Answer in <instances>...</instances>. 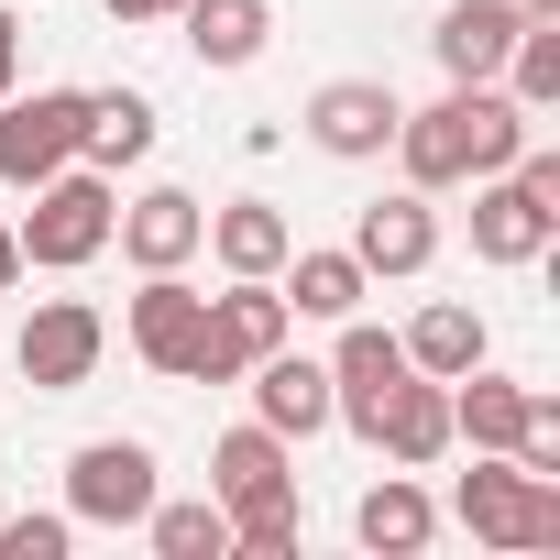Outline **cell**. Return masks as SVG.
I'll use <instances>...</instances> for the list:
<instances>
[{"label":"cell","instance_id":"23","mask_svg":"<svg viewBox=\"0 0 560 560\" xmlns=\"http://www.w3.org/2000/svg\"><path fill=\"white\" fill-rule=\"evenodd\" d=\"M363 287H374V275H363L352 253H298L287 308H298V319H352V308H363Z\"/></svg>","mask_w":560,"mask_h":560},{"label":"cell","instance_id":"30","mask_svg":"<svg viewBox=\"0 0 560 560\" xmlns=\"http://www.w3.org/2000/svg\"><path fill=\"white\" fill-rule=\"evenodd\" d=\"M0 100H12V12H0Z\"/></svg>","mask_w":560,"mask_h":560},{"label":"cell","instance_id":"16","mask_svg":"<svg viewBox=\"0 0 560 560\" xmlns=\"http://www.w3.org/2000/svg\"><path fill=\"white\" fill-rule=\"evenodd\" d=\"M374 451L440 462V451H451V385H440V374H407V385L385 396V418H374Z\"/></svg>","mask_w":560,"mask_h":560},{"label":"cell","instance_id":"9","mask_svg":"<svg viewBox=\"0 0 560 560\" xmlns=\"http://www.w3.org/2000/svg\"><path fill=\"white\" fill-rule=\"evenodd\" d=\"M308 132H319V154L363 165V154L396 143V89H374V78H330V89L308 100Z\"/></svg>","mask_w":560,"mask_h":560},{"label":"cell","instance_id":"25","mask_svg":"<svg viewBox=\"0 0 560 560\" xmlns=\"http://www.w3.org/2000/svg\"><path fill=\"white\" fill-rule=\"evenodd\" d=\"M209 483H220V505H231V494H264V483H287V440H275V429H231V440L209 451Z\"/></svg>","mask_w":560,"mask_h":560},{"label":"cell","instance_id":"2","mask_svg":"<svg viewBox=\"0 0 560 560\" xmlns=\"http://www.w3.org/2000/svg\"><path fill=\"white\" fill-rule=\"evenodd\" d=\"M462 527L483 549H560V483L527 472V462H505V451H483L462 472Z\"/></svg>","mask_w":560,"mask_h":560},{"label":"cell","instance_id":"20","mask_svg":"<svg viewBox=\"0 0 560 560\" xmlns=\"http://www.w3.org/2000/svg\"><path fill=\"white\" fill-rule=\"evenodd\" d=\"M407 363L451 385L462 363H483V319H472L462 298H440V308H418V330H407Z\"/></svg>","mask_w":560,"mask_h":560},{"label":"cell","instance_id":"22","mask_svg":"<svg viewBox=\"0 0 560 560\" xmlns=\"http://www.w3.org/2000/svg\"><path fill=\"white\" fill-rule=\"evenodd\" d=\"M209 242H220V264H231V275H275V264L298 253V242H287V220H275L264 198H242V209H220V220H209Z\"/></svg>","mask_w":560,"mask_h":560},{"label":"cell","instance_id":"17","mask_svg":"<svg viewBox=\"0 0 560 560\" xmlns=\"http://www.w3.org/2000/svg\"><path fill=\"white\" fill-rule=\"evenodd\" d=\"M451 385H462V396H451V440H472V451H516V429H527V385H505V374H483V363H462Z\"/></svg>","mask_w":560,"mask_h":560},{"label":"cell","instance_id":"14","mask_svg":"<svg viewBox=\"0 0 560 560\" xmlns=\"http://www.w3.org/2000/svg\"><path fill=\"white\" fill-rule=\"evenodd\" d=\"M253 407H264V429H275V440L330 429V363H298L287 341H275V352L253 363Z\"/></svg>","mask_w":560,"mask_h":560},{"label":"cell","instance_id":"5","mask_svg":"<svg viewBox=\"0 0 560 560\" xmlns=\"http://www.w3.org/2000/svg\"><path fill=\"white\" fill-rule=\"evenodd\" d=\"M67 505H78L89 527H143V516H154V451H143V440H89V451L67 462Z\"/></svg>","mask_w":560,"mask_h":560},{"label":"cell","instance_id":"19","mask_svg":"<svg viewBox=\"0 0 560 560\" xmlns=\"http://www.w3.org/2000/svg\"><path fill=\"white\" fill-rule=\"evenodd\" d=\"M78 154L110 176V165H143L154 154V110L132 100V89H110V100H89V132H78Z\"/></svg>","mask_w":560,"mask_h":560},{"label":"cell","instance_id":"3","mask_svg":"<svg viewBox=\"0 0 560 560\" xmlns=\"http://www.w3.org/2000/svg\"><path fill=\"white\" fill-rule=\"evenodd\" d=\"M110 220H121V209H110V176H100V165H89V176H67V165H56V176L34 187V209H23V231H12V242H23V264L67 275V264H89V253L110 242Z\"/></svg>","mask_w":560,"mask_h":560},{"label":"cell","instance_id":"8","mask_svg":"<svg viewBox=\"0 0 560 560\" xmlns=\"http://www.w3.org/2000/svg\"><path fill=\"white\" fill-rule=\"evenodd\" d=\"M198 341H209V298H198V287H176V264H165V275H143V298H132V352H143L154 374H176V385H187Z\"/></svg>","mask_w":560,"mask_h":560},{"label":"cell","instance_id":"11","mask_svg":"<svg viewBox=\"0 0 560 560\" xmlns=\"http://www.w3.org/2000/svg\"><path fill=\"white\" fill-rule=\"evenodd\" d=\"M549 231H560V220H549L516 176H472V253H483V264H538Z\"/></svg>","mask_w":560,"mask_h":560},{"label":"cell","instance_id":"6","mask_svg":"<svg viewBox=\"0 0 560 560\" xmlns=\"http://www.w3.org/2000/svg\"><path fill=\"white\" fill-rule=\"evenodd\" d=\"M78 132H89V100H78V89L12 100V110H0V176H12V187H45V176L78 154Z\"/></svg>","mask_w":560,"mask_h":560},{"label":"cell","instance_id":"28","mask_svg":"<svg viewBox=\"0 0 560 560\" xmlns=\"http://www.w3.org/2000/svg\"><path fill=\"white\" fill-rule=\"evenodd\" d=\"M0 560H67V516H12L0 527Z\"/></svg>","mask_w":560,"mask_h":560},{"label":"cell","instance_id":"10","mask_svg":"<svg viewBox=\"0 0 560 560\" xmlns=\"http://www.w3.org/2000/svg\"><path fill=\"white\" fill-rule=\"evenodd\" d=\"M418 363H407V341H385V330H341V363H330V418H352L363 440H374V418H385V396L407 385Z\"/></svg>","mask_w":560,"mask_h":560},{"label":"cell","instance_id":"18","mask_svg":"<svg viewBox=\"0 0 560 560\" xmlns=\"http://www.w3.org/2000/svg\"><path fill=\"white\" fill-rule=\"evenodd\" d=\"M176 12H187L198 67H253V56H264V34H275L264 0H176Z\"/></svg>","mask_w":560,"mask_h":560},{"label":"cell","instance_id":"26","mask_svg":"<svg viewBox=\"0 0 560 560\" xmlns=\"http://www.w3.org/2000/svg\"><path fill=\"white\" fill-rule=\"evenodd\" d=\"M505 78H516V110H549L560 100V23H516Z\"/></svg>","mask_w":560,"mask_h":560},{"label":"cell","instance_id":"32","mask_svg":"<svg viewBox=\"0 0 560 560\" xmlns=\"http://www.w3.org/2000/svg\"><path fill=\"white\" fill-rule=\"evenodd\" d=\"M516 12H527V23H560V0H516Z\"/></svg>","mask_w":560,"mask_h":560},{"label":"cell","instance_id":"13","mask_svg":"<svg viewBox=\"0 0 560 560\" xmlns=\"http://www.w3.org/2000/svg\"><path fill=\"white\" fill-rule=\"evenodd\" d=\"M429 253H440L429 187H407V198H374V209H363V231H352V264H363V275H418Z\"/></svg>","mask_w":560,"mask_h":560},{"label":"cell","instance_id":"29","mask_svg":"<svg viewBox=\"0 0 560 560\" xmlns=\"http://www.w3.org/2000/svg\"><path fill=\"white\" fill-rule=\"evenodd\" d=\"M100 12H110V23H165L176 0H100Z\"/></svg>","mask_w":560,"mask_h":560},{"label":"cell","instance_id":"27","mask_svg":"<svg viewBox=\"0 0 560 560\" xmlns=\"http://www.w3.org/2000/svg\"><path fill=\"white\" fill-rule=\"evenodd\" d=\"M143 527H154L165 560H220V549H231V516H220V505H154Z\"/></svg>","mask_w":560,"mask_h":560},{"label":"cell","instance_id":"21","mask_svg":"<svg viewBox=\"0 0 560 560\" xmlns=\"http://www.w3.org/2000/svg\"><path fill=\"white\" fill-rule=\"evenodd\" d=\"M352 527H363V549H396V560H407V549H429V527H440V516H429V494H418V483H396V472H385V483L352 505Z\"/></svg>","mask_w":560,"mask_h":560},{"label":"cell","instance_id":"1","mask_svg":"<svg viewBox=\"0 0 560 560\" xmlns=\"http://www.w3.org/2000/svg\"><path fill=\"white\" fill-rule=\"evenodd\" d=\"M516 143H527V110L494 89V78H472V89H451L440 110H396V154H407V187H462V176H505L516 165Z\"/></svg>","mask_w":560,"mask_h":560},{"label":"cell","instance_id":"24","mask_svg":"<svg viewBox=\"0 0 560 560\" xmlns=\"http://www.w3.org/2000/svg\"><path fill=\"white\" fill-rule=\"evenodd\" d=\"M220 516H231V549H253V560L298 549V483H264V494H231Z\"/></svg>","mask_w":560,"mask_h":560},{"label":"cell","instance_id":"31","mask_svg":"<svg viewBox=\"0 0 560 560\" xmlns=\"http://www.w3.org/2000/svg\"><path fill=\"white\" fill-rule=\"evenodd\" d=\"M12 275H23V242H12V231H0V287H12Z\"/></svg>","mask_w":560,"mask_h":560},{"label":"cell","instance_id":"4","mask_svg":"<svg viewBox=\"0 0 560 560\" xmlns=\"http://www.w3.org/2000/svg\"><path fill=\"white\" fill-rule=\"evenodd\" d=\"M275 341H287V298H275L264 275H231V298H209V341H198L187 385H231V374H253Z\"/></svg>","mask_w":560,"mask_h":560},{"label":"cell","instance_id":"12","mask_svg":"<svg viewBox=\"0 0 560 560\" xmlns=\"http://www.w3.org/2000/svg\"><path fill=\"white\" fill-rule=\"evenodd\" d=\"M110 231H121V253H132L143 275H165V264H187V253L209 242V209H198L187 187H154V198H132Z\"/></svg>","mask_w":560,"mask_h":560},{"label":"cell","instance_id":"15","mask_svg":"<svg viewBox=\"0 0 560 560\" xmlns=\"http://www.w3.org/2000/svg\"><path fill=\"white\" fill-rule=\"evenodd\" d=\"M516 0H462V12L429 34L440 45V67H451V89H472V78H505V45H516Z\"/></svg>","mask_w":560,"mask_h":560},{"label":"cell","instance_id":"7","mask_svg":"<svg viewBox=\"0 0 560 560\" xmlns=\"http://www.w3.org/2000/svg\"><path fill=\"white\" fill-rule=\"evenodd\" d=\"M100 341H110V330H100V308H89V298H45V308L23 319V341H12V352H23V374H34L45 396H67V385H89V374H100Z\"/></svg>","mask_w":560,"mask_h":560}]
</instances>
